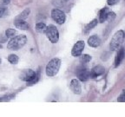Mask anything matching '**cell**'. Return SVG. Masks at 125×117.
<instances>
[{"mask_svg": "<svg viewBox=\"0 0 125 117\" xmlns=\"http://www.w3.org/2000/svg\"><path fill=\"white\" fill-rule=\"evenodd\" d=\"M27 43V37L25 35H18L10 39L7 44V48L10 50H18L23 48Z\"/></svg>", "mask_w": 125, "mask_h": 117, "instance_id": "6da1fadb", "label": "cell"}, {"mask_svg": "<svg viewBox=\"0 0 125 117\" xmlns=\"http://www.w3.org/2000/svg\"><path fill=\"white\" fill-rule=\"evenodd\" d=\"M61 66V60L59 58H53L48 62L45 72L48 76H55L58 73Z\"/></svg>", "mask_w": 125, "mask_h": 117, "instance_id": "7a4b0ae2", "label": "cell"}, {"mask_svg": "<svg viewBox=\"0 0 125 117\" xmlns=\"http://www.w3.org/2000/svg\"><path fill=\"white\" fill-rule=\"evenodd\" d=\"M124 40V31L118 30L115 33L109 43V49L111 51H115L119 49L121 44Z\"/></svg>", "mask_w": 125, "mask_h": 117, "instance_id": "3957f363", "label": "cell"}, {"mask_svg": "<svg viewBox=\"0 0 125 117\" xmlns=\"http://www.w3.org/2000/svg\"><path fill=\"white\" fill-rule=\"evenodd\" d=\"M20 79L27 82V85L31 86L33 84L37 83L39 80V75L32 69H27L24 72L22 73L20 76Z\"/></svg>", "mask_w": 125, "mask_h": 117, "instance_id": "277c9868", "label": "cell"}, {"mask_svg": "<svg viewBox=\"0 0 125 117\" xmlns=\"http://www.w3.org/2000/svg\"><path fill=\"white\" fill-rule=\"evenodd\" d=\"M45 35H46L47 38L49 39L51 43H56L58 42L59 40V32L57 30V27L53 24L47 26L46 31H45Z\"/></svg>", "mask_w": 125, "mask_h": 117, "instance_id": "5b68a950", "label": "cell"}, {"mask_svg": "<svg viewBox=\"0 0 125 117\" xmlns=\"http://www.w3.org/2000/svg\"><path fill=\"white\" fill-rule=\"evenodd\" d=\"M51 18L55 22L58 24H62L64 23L65 20H66V16L65 13L62 10H59V9H53L51 10Z\"/></svg>", "mask_w": 125, "mask_h": 117, "instance_id": "8992f818", "label": "cell"}, {"mask_svg": "<svg viewBox=\"0 0 125 117\" xmlns=\"http://www.w3.org/2000/svg\"><path fill=\"white\" fill-rule=\"evenodd\" d=\"M76 76L81 82H86L90 78V70L86 67H79L76 69Z\"/></svg>", "mask_w": 125, "mask_h": 117, "instance_id": "52a82bcc", "label": "cell"}, {"mask_svg": "<svg viewBox=\"0 0 125 117\" xmlns=\"http://www.w3.org/2000/svg\"><path fill=\"white\" fill-rule=\"evenodd\" d=\"M84 47H85V43L83 40L76 42L71 49V55L75 57H80L84 49Z\"/></svg>", "mask_w": 125, "mask_h": 117, "instance_id": "ba28073f", "label": "cell"}, {"mask_svg": "<svg viewBox=\"0 0 125 117\" xmlns=\"http://www.w3.org/2000/svg\"><path fill=\"white\" fill-rule=\"evenodd\" d=\"M70 88L71 89V91L76 95H80L82 93V87L79 80L77 79H72L70 84Z\"/></svg>", "mask_w": 125, "mask_h": 117, "instance_id": "9c48e42d", "label": "cell"}, {"mask_svg": "<svg viewBox=\"0 0 125 117\" xmlns=\"http://www.w3.org/2000/svg\"><path fill=\"white\" fill-rule=\"evenodd\" d=\"M104 72H105L104 67L101 66V65H97L90 70V78H96L102 75H104Z\"/></svg>", "mask_w": 125, "mask_h": 117, "instance_id": "30bf717a", "label": "cell"}, {"mask_svg": "<svg viewBox=\"0 0 125 117\" xmlns=\"http://www.w3.org/2000/svg\"><path fill=\"white\" fill-rule=\"evenodd\" d=\"M117 54H116V57H115V67L117 68V67L119 66L121 64L122 61L123 60L125 57V49L124 48H120L119 49H117Z\"/></svg>", "mask_w": 125, "mask_h": 117, "instance_id": "8fae6325", "label": "cell"}, {"mask_svg": "<svg viewBox=\"0 0 125 117\" xmlns=\"http://www.w3.org/2000/svg\"><path fill=\"white\" fill-rule=\"evenodd\" d=\"M14 24H15L17 29H21V30H27L30 28L29 23H26V22L23 19H17V18H15Z\"/></svg>", "mask_w": 125, "mask_h": 117, "instance_id": "7c38bea8", "label": "cell"}, {"mask_svg": "<svg viewBox=\"0 0 125 117\" xmlns=\"http://www.w3.org/2000/svg\"><path fill=\"white\" fill-rule=\"evenodd\" d=\"M88 44L93 48H97L101 44V39L97 35H93L88 39Z\"/></svg>", "mask_w": 125, "mask_h": 117, "instance_id": "4fadbf2b", "label": "cell"}, {"mask_svg": "<svg viewBox=\"0 0 125 117\" xmlns=\"http://www.w3.org/2000/svg\"><path fill=\"white\" fill-rule=\"evenodd\" d=\"M109 13V8L108 7H104L99 12V21L100 23H104L107 19V16Z\"/></svg>", "mask_w": 125, "mask_h": 117, "instance_id": "5bb4252c", "label": "cell"}, {"mask_svg": "<svg viewBox=\"0 0 125 117\" xmlns=\"http://www.w3.org/2000/svg\"><path fill=\"white\" fill-rule=\"evenodd\" d=\"M97 23H98V20L97 19H93L90 23H89L88 24H86L85 27H84V32L87 33L89 31H90L94 27H96L97 25Z\"/></svg>", "mask_w": 125, "mask_h": 117, "instance_id": "9a60e30c", "label": "cell"}, {"mask_svg": "<svg viewBox=\"0 0 125 117\" xmlns=\"http://www.w3.org/2000/svg\"><path fill=\"white\" fill-rule=\"evenodd\" d=\"M47 29V26L45 23H37L36 24V30L38 32V33H45Z\"/></svg>", "mask_w": 125, "mask_h": 117, "instance_id": "2e32d148", "label": "cell"}, {"mask_svg": "<svg viewBox=\"0 0 125 117\" xmlns=\"http://www.w3.org/2000/svg\"><path fill=\"white\" fill-rule=\"evenodd\" d=\"M30 13H31V10H30L29 8H27V9H25L24 10H23V11L21 12V13L19 14V15L17 17V19H23V20H25L26 18L29 17Z\"/></svg>", "mask_w": 125, "mask_h": 117, "instance_id": "e0dca14e", "label": "cell"}, {"mask_svg": "<svg viewBox=\"0 0 125 117\" xmlns=\"http://www.w3.org/2000/svg\"><path fill=\"white\" fill-rule=\"evenodd\" d=\"M18 57L15 54H10L9 57H8V61L9 62H10L11 64H17L18 62Z\"/></svg>", "mask_w": 125, "mask_h": 117, "instance_id": "ac0fdd59", "label": "cell"}, {"mask_svg": "<svg viewBox=\"0 0 125 117\" xmlns=\"http://www.w3.org/2000/svg\"><path fill=\"white\" fill-rule=\"evenodd\" d=\"M91 60V56L88 54H83L80 56V62L82 63H87V62H90Z\"/></svg>", "mask_w": 125, "mask_h": 117, "instance_id": "d6986e66", "label": "cell"}, {"mask_svg": "<svg viewBox=\"0 0 125 117\" xmlns=\"http://www.w3.org/2000/svg\"><path fill=\"white\" fill-rule=\"evenodd\" d=\"M16 33H17V31L14 29H7L5 30V36L8 38H12V37H14Z\"/></svg>", "mask_w": 125, "mask_h": 117, "instance_id": "ffe728a7", "label": "cell"}, {"mask_svg": "<svg viewBox=\"0 0 125 117\" xmlns=\"http://www.w3.org/2000/svg\"><path fill=\"white\" fill-rule=\"evenodd\" d=\"M115 18V13L113 11H109V13H108V16H107V19L109 22H112L114 19Z\"/></svg>", "mask_w": 125, "mask_h": 117, "instance_id": "44dd1931", "label": "cell"}, {"mask_svg": "<svg viewBox=\"0 0 125 117\" xmlns=\"http://www.w3.org/2000/svg\"><path fill=\"white\" fill-rule=\"evenodd\" d=\"M117 101H119V102H125V91L123 90V93L118 96L117 98Z\"/></svg>", "mask_w": 125, "mask_h": 117, "instance_id": "7402d4cb", "label": "cell"}, {"mask_svg": "<svg viewBox=\"0 0 125 117\" xmlns=\"http://www.w3.org/2000/svg\"><path fill=\"white\" fill-rule=\"evenodd\" d=\"M6 11H7V9L5 7H3V6L0 7V18L4 17V14L6 13Z\"/></svg>", "mask_w": 125, "mask_h": 117, "instance_id": "603a6c76", "label": "cell"}, {"mask_svg": "<svg viewBox=\"0 0 125 117\" xmlns=\"http://www.w3.org/2000/svg\"><path fill=\"white\" fill-rule=\"evenodd\" d=\"M120 0H107V4L108 5H114V4H117Z\"/></svg>", "mask_w": 125, "mask_h": 117, "instance_id": "cb8c5ba5", "label": "cell"}, {"mask_svg": "<svg viewBox=\"0 0 125 117\" xmlns=\"http://www.w3.org/2000/svg\"><path fill=\"white\" fill-rule=\"evenodd\" d=\"M11 1V0H2V4H10V2Z\"/></svg>", "mask_w": 125, "mask_h": 117, "instance_id": "d4e9b609", "label": "cell"}, {"mask_svg": "<svg viewBox=\"0 0 125 117\" xmlns=\"http://www.w3.org/2000/svg\"><path fill=\"white\" fill-rule=\"evenodd\" d=\"M1 62H2V60H1V58H0V64H1Z\"/></svg>", "mask_w": 125, "mask_h": 117, "instance_id": "484cf974", "label": "cell"}, {"mask_svg": "<svg viewBox=\"0 0 125 117\" xmlns=\"http://www.w3.org/2000/svg\"><path fill=\"white\" fill-rule=\"evenodd\" d=\"M1 48H2V45H1V44H0V49H1Z\"/></svg>", "mask_w": 125, "mask_h": 117, "instance_id": "4316f807", "label": "cell"}, {"mask_svg": "<svg viewBox=\"0 0 125 117\" xmlns=\"http://www.w3.org/2000/svg\"><path fill=\"white\" fill-rule=\"evenodd\" d=\"M64 1H69V0H64Z\"/></svg>", "mask_w": 125, "mask_h": 117, "instance_id": "83f0119b", "label": "cell"}, {"mask_svg": "<svg viewBox=\"0 0 125 117\" xmlns=\"http://www.w3.org/2000/svg\"><path fill=\"white\" fill-rule=\"evenodd\" d=\"M124 37H125V35H124Z\"/></svg>", "mask_w": 125, "mask_h": 117, "instance_id": "f1b7e54d", "label": "cell"}]
</instances>
